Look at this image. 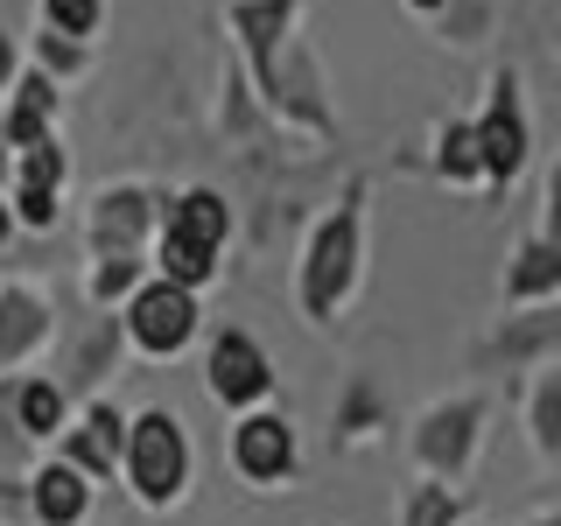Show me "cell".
<instances>
[{"label": "cell", "mask_w": 561, "mask_h": 526, "mask_svg": "<svg viewBox=\"0 0 561 526\" xmlns=\"http://www.w3.org/2000/svg\"><path fill=\"white\" fill-rule=\"evenodd\" d=\"M302 8L309 0H232V8H225V28H232V43H239V64H245V78H253L260 105H267L280 127H302L316 140H330L337 119H330L323 78H316L302 35H295Z\"/></svg>", "instance_id": "1"}, {"label": "cell", "mask_w": 561, "mask_h": 526, "mask_svg": "<svg viewBox=\"0 0 561 526\" xmlns=\"http://www.w3.org/2000/svg\"><path fill=\"white\" fill-rule=\"evenodd\" d=\"M358 267H365V190H351L337 210L316 218V232L302 245V267H295V302H302V316L316 330L337 323V309L358 288Z\"/></svg>", "instance_id": "2"}, {"label": "cell", "mask_w": 561, "mask_h": 526, "mask_svg": "<svg viewBox=\"0 0 561 526\" xmlns=\"http://www.w3.org/2000/svg\"><path fill=\"white\" fill-rule=\"evenodd\" d=\"M119 478L148 513H169L190 491V435L169 408H140L127 421V449H119Z\"/></svg>", "instance_id": "3"}, {"label": "cell", "mask_w": 561, "mask_h": 526, "mask_svg": "<svg viewBox=\"0 0 561 526\" xmlns=\"http://www.w3.org/2000/svg\"><path fill=\"white\" fill-rule=\"evenodd\" d=\"M470 134H478L484 190H513L534 162V113H526V84L513 64H499L484 78V105L470 113Z\"/></svg>", "instance_id": "4"}, {"label": "cell", "mask_w": 561, "mask_h": 526, "mask_svg": "<svg viewBox=\"0 0 561 526\" xmlns=\"http://www.w3.org/2000/svg\"><path fill=\"white\" fill-rule=\"evenodd\" d=\"M197 323H204L197 295L162 281V274H148L127 302H119V330H127V344L140 358H175V351H190L197 344Z\"/></svg>", "instance_id": "5"}, {"label": "cell", "mask_w": 561, "mask_h": 526, "mask_svg": "<svg viewBox=\"0 0 561 526\" xmlns=\"http://www.w3.org/2000/svg\"><path fill=\"white\" fill-rule=\"evenodd\" d=\"M204 393L218 400L225 414H245V408H267V400H274V358L260 351L253 330L225 323L218 338H210V351H204Z\"/></svg>", "instance_id": "6"}, {"label": "cell", "mask_w": 561, "mask_h": 526, "mask_svg": "<svg viewBox=\"0 0 561 526\" xmlns=\"http://www.w3.org/2000/svg\"><path fill=\"white\" fill-rule=\"evenodd\" d=\"M478 435H484V400L478 393L435 400V408L414 421V464L428 470L435 484H456L470 470V456H478Z\"/></svg>", "instance_id": "7"}, {"label": "cell", "mask_w": 561, "mask_h": 526, "mask_svg": "<svg viewBox=\"0 0 561 526\" xmlns=\"http://www.w3.org/2000/svg\"><path fill=\"white\" fill-rule=\"evenodd\" d=\"M295 464H302V449H295V421L274 414V408H245L239 428H232V470L245 484L260 491H280L295 478Z\"/></svg>", "instance_id": "8"}, {"label": "cell", "mask_w": 561, "mask_h": 526, "mask_svg": "<svg viewBox=\"0 0 561 526\" xmlns=\"http://www.w3.org/2000/svg\"><path fill=\"white\" fill-rule=\"evenodd\" d=\"M154 210H162V190H148V183H105L99 197H92V210H84V239H92V253H148Z\"/></svg>", "instance_id": "9"}, {"label": "cell", "mask_w": 561, "mask_h": 526, "mask_svg": "<svg viewBox=\"0 0 561 526\" xmlns=\"http://www.w3.org/2000/svg\"><path fill=\"white\" fill-rule=\"evenodd\" d=\"M49 344H57V302L35 281H8L0 288V373H22Z\"/></svg>", "instance_id": "10"}, {"label": "cell", "mask_w": 561, "mask_h": 526, "mask_svg": "<svg viewBox=\"0 0 561 526\" xmlns=\"http://www.w3.org/2000/svg\"><path fill=\"white\" fill-rule=\"evenodd\" d=\"M119 358H127V330H119V309H92V323L70 338L64 365H57L49 379H57L64 393L78 400V393H99V379H105V373H119Z\"/></svg>", "instance_id": "11"}, {"label": "cell", "mask_w": 561, "mask_h": 526, "mask_svg": "<svg viewBox=\"0 0 561 526\" xmlns=\"http://www.w3.org/2000/svg\"><path fill=\"white\" fill-rule=\"evenodd\" d=\"M22 505L35 526H84L92 519V478H84L78 464H35L28 484H22Z\"/></svg>", "instance_id": "12"}, {"label": "cell", "mask_w": 561, "mask_h": 526, "mask_svg": "<svg viewBox=\"0 0 561 526\" xmlns=\"http://www.w3.org/2000/svg\"><path fill=\"white\" fill-rule=\"evenodd\" d=\"M64 435H70V443H64V464H78L92 484H113L119 449H127V414H119L113 400H84L78 428H64Z\"/></svg>", "instance_id": "13"}, {"label": "cell", "mask_w": 561, "mask_h": 526, "mask_svg": "<svg viewBox=\"0 0 561 526\" xmlns=\"http://www.w3.org/2000/svg\"><path fill=\"white\" fill-rule=\"evenodd\" d=\"M154 232H175V239H197L210 253H225V239H232V204H225V190L190 183V190H175V197H162Z\"/></svg>", "instance_id": "14"}, {"label": "cell", "mask_w": 561, "mask_h": 526, "mask_svg": "<svg viewBox=\"0 0 561 526\" xmlns=\"http://www.w3.org/2000/svg\"><path fill=\"white\" fill-rule=\"evenodd\" d=\"M561 295V239L540 225V232L519 239L513 267H505V309H534V302H554Z\"/></svg>", "instance_id": "15"}, {"label": "cell", "mask_w": 561, "mask_h": 526, "mask_svg": "<svg viewBox=\"0 0 561 526\" xmlns=\"http://www.w3.org/2000/svg\"><path fill=\"white\" fill-rule=\"evenodd\" d=\"M8 414H14V428L28 435V443H49L57 428H70V393L49 373H35V379H14V393H8Z\"/></svg>", "instance_id": "16"}, {"label": "cell", "mask_w": 561, "mask_h": 526, "mask_svg": "<svg viewBox=\"0 0 561 526\" xmlns=\"http://www.w3.org/2000/svg\"><path fill=\"white\" fill-rule=\"evenodd\" d=\"M435 175H443L449 190H484V162H478V134H470V119H443L435 127Z\"/></svg>", "instance_id": "17"}, {"label": "cell", "mask_w": 561, "mask_h": 526, "mask_svg": "<svg viewBox=\"0 0 561 526\" xmlns=\"http://www.w3.org/2000/svg\"><path fill=\"white\" fill-rule=\"evenodd\" d=\"M526 428H534V449L548 456H561V365L554 358H540L534 365V400H526Z\"/></svg>", "instance_id": "18"}, {"label": "cell", "mask_w": 561, "mask_h": 526, "mask_svg": "<svg viewBox=\"0 0 561 526\" xmlns=\"http://www.w3.org/2000/svg\"><path fill=\"white\" fill-rule=\"evenodd\" d=\"M148 281V253H92V274H84V302L113 309Z\"/></svg>", "instance_id": "19"}, {"label": "cell", "mask_w": 561, "mask_h": 526, "mask_svg": "<svg viewBox=\"0 0 561 526\" xmlns=\"http://www.w3.org/2000/svg\"><path fill=\"white\" fill-rule=\"evenodd\" d=\"M22 64H35L43 78H57V84H78L84 70H92V43H78V35H57V28H35Z\"/></svg>", "instance_id": "20"}, {"label": "cell", "mask_w": 561, "mask_h": 526, "mask_svg": "<svg viewBox=\"0 0 561 526\" xmlns=\"http://www.w3.org/2000/svg\"><path fill=\"white\" fill-rule=\"evenodd\" d=\"M35 22L57 28V35H78V43H92L99 22H105V0H35Z\"/></svg>", "instance_id": "21"}, {"label": "cell", "mask_w": 561, "mask_h": 526, "mask_svg": "<svg viewBox=\"0 0 561 526\" xmlns=\"http://www.w3.org/2000/svg\"><path fill=\"white\" fill-rule=\"evenodd\" d=\"M456 519H463V499H456V484H414L408 526H456Z\"/></svg>", "instance_id": "22"}, {"label": "cell", "mask_w": 561, "mask_h": 526, "mask_svg": "<svg viewBox=\"0 0 561 526\" xmlns=\"http://www.w3.org/2000/svg\"><path fill=\"white\" fill-rule=\"evenodd\" d=\"M14 70H22V49H14V35L0 28V99H8V84H14Z\"/></svg>", "instance_id": "23"}, {"label": "cell", "mask_w": 561, "mask_h": 526, "mask_svg": "<svg viewBox=\"0 0 561 526\" xmlns=\"http://www.w3.org/2000/svg\"><path fill=\"white\" fill-rule=\"evenodd\" d=\"M400 8H408V14H421V22H435V14H443L449 0H400Z\"/></svg>", "instance_id": "24"}, {"label": "cell", "mask_w": 561, "mask_h": 526, "mask_svg": "<svg viewBox=\"0 0 561 526\" xmlns=\"http://www.w3.org/2000/svg\"><path fill=\"white\" fill-rule=\"evenodd\" d=\"M8 239H14V210H8V197H0V253H8Z\"/></svg>", "instance_id": "25"}, {"label": "cell", "mask_w": 561, "mask_h": 526, "mask_svg": "<svg viewBox=\"0 0 561 526\" xmlns=\"http://www.w3.org/2000/svg\"><path fill=\"white\" fill-rule=\"evenodd\" d=\"M534 526H561V519H554V513H548V519H534Z\"/></svg>", "instance_id": "26"}, {"label": "cell", "mask_w": 561, "mask_h": 526, "mask_svg": "<svg viewBox=\"0 0 561 526\" xmlns=\"http://www.w3.org/2000/svg\"><path fill=\"white\" fill-rule=\"evenodd\" d=\"M0 169H8V140H0Z\"/></svg>", "instance_id": "27"}, {"label": "cell", "mask_w": 561, "mask_h": 526, "mask_svg": "<svg viewBox=\"0 0 561 526\" xmlns=\"http://www.w3.org/2000/svg\"><path fill=\"white\" fill-rule=\"evenodd\" d=\"M456 526H484V519H456Z\"/></svg>", "instance_id": "28"}]
</instances>
